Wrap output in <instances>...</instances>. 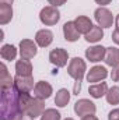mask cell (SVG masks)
Here are the masks:
<instances>
[{
  "mask_svg": "<svg viewBox=\"0 0 119 120\" xmlns=\"http://www.w3.org/2000/svg\"><path fill=\"white\" fill-rule=\"evenodd\" d=\"M16 73L17 75H24V77H30L32 75V64L30 60L21 59L16 63Z\"/></svg>",
  "mask_w": 119,
  "mask_h": 120,
  "instance_id": "obj_15",
  "label": "cell"
},
{
  "mask_svg": "<svg viewBox=\"0 0 119 120\" xmlns=\"http://www.w3.org/2000/svg\"><path fill=\"white\" fill-rule=\"evenodd\" d=\"M38 49H36V45L30 41V39H23L20 42V55H21V59L30 60L32 59L35 55H36Z\"/></svg>",
  "mask_w": 119,
  "mask_h": 120,
  "instance_id": "obj_7",
  "label": "cell"
},
{
  "mask_svg": "<svg viewBox=\"0 0 119 120\" xmlns=\"http://www.w3.org/2000/svg\"><path fill=\"white\" fill-rule=\"evenodd\" d=\"M107 75H108V71H107L105 67H102V66H95V67H92L88 71V74H87V81H88V82H98V81L107 78Z\"/></svg>",
  "mask_w": 119,
  "mask_h": 120,
  "instance_id": "obj_13",
  "label": "cell"
},
{
  "mask_svg": "<svg viewBox=\"0 0 119 120\" xmlns=\"http://www.w3.org/2000/svg\"><path fill=\"white\" fill-rule=\"evenodd\" d=\"M74 24H76V27H77V30L80 34H87L91 31V28L94 27L92 25V22H91V20H90L88 17H86V15H80V17H77L76 20H74Z\"/></svg>",
  "mask_w": 119,
  "mask_h": 120,
  "instance_id": "obj_16",
  "label": "cell"
},
{
  "mask_svg": "<svg viewBox=\"0 0 119 120\" xmlns=\"http://www.w3.org/2000/svg\"><path fill=\"white\" fill-rule=\"evenodd\" d=\"M14 87L23 94H30V91L34 88V78L32 75L24 77V75H16L14 77Z\"/></svg>",
  "mask_w": 119,
  "mask_h": 120,
  "instance_id": "obj_8",
  "label": "cell"
},
{
  "mask_svg": "<svg viewBox=\"0 0 119 120\" xmlns=\"http://www.w3.org/2000/svg\"><path fill=\"white\" fill-rule=\"evenodd\" d=\"M116 27L119 28V14L116 15Z\"/></svg>",
  "mask_w": 119,
  "mask_h": 120,
  "instance_id": "obj_34",
  "label": "cell"
},
{
  "mask_svg": "<svg viewBox=\"0 0 119 120\" xmlns=\"http://www.w3.org/2000/svg\"><path fill=\"white\" fill-rule=\"evenodd\" d=\"M59 18H60L59 10L53 6H46L39 13V20L45 25H55L59 21Z\"/></svg>",
  "mask_w": 119,
  "mask_h": 120,
  "instance_id": "obj_4",
  "label": "cell"
},
{
  "mask_svg": "<svg viewBox=\"0 0 119 120\" xmlns=\"http://www.w3.org/2000/svg\"><path fill=\"white\" fill-rule=\"evenodd\" d=\"M13 1L14 0H0V3H3V4H13Z\"/></svg>",
  "mask_w": 119,
  "mask_h": 120,
  "instance_id": "obj_33",
  "label": "cell"
},
{
  "mask_svg": "<svg viewBox=\"0 0 119 120\" xmlns=\"http://www.w3.org/2000/svg\"><path fill=\"white\" fill-rule=\"evenodd\" d=\"M112 0H95V3L97 4H99V6H107V4H109Z\"/></svg>",
  "mask_w": 119,
  "mask_h": 120,
  "instance_id": "obj_31",
  "label": "cell"
},
{
  "mask_svg": "<svg viewBox=\"0 0 119 120\" xmlns=\"http://www.w3.org/2000/svg\"><path fill=\"white\" fill-rule=\"evenodd\" d=\"M105 53H107V48L92 46L86 50V57L92 63H97V61H101L102 59H105Z\"/></svg>",
  "mask_w": 119,
  "mask_h": 120,
  "instance_id": "obj_11",
  "label": "cell"
},
{
  "mask_svg": "<svg viewBox=\"0 0 119 120\" xmlns=\"http://www.w3.org/2000/svg\"><path fill=\"white\" fill-rule=\"evenodd\" d=\"M94 17H95L97 24L101 28H109V27H112L114 17H112V13L108 8H104V7L97 8L95 13H94Z\"/></svg>",
  "mask_w": 119,
  "mask_h": 120,
  "instance_id": "obj_5",
  "label": "cell"
},
{
  "mask_svg": "<svg viewBox=\"0 0 119 120\" xmlns=\"http://www.w3.org/2000/svg\"><path fill=\"white\" fill-rule=\"evenodd\" d=\"M63 35H64V39L69 42H74L80 38V32L77 30L74 21H67L63 25Z\"/></svg>",
  "mask_w": 119,
  "mask_h": 120,
  "instance_id": "obj_12",
  "label": "cell"
},
{
  "mask_svg": "<svg viewBox=\"0 0 119 120\" xmlns=\"http://www.w3.org/2000/svg\"><path fill=\"white\" fill-rule=\"evenodd\" d=\"M95 110H97L95 103H92L88 99H80V101H77L76 105H74V112H76L79 116H81V117L88 116V115H94Z\"/></svg>",
  "mask_w": 119,
  "mask_h": 120,
  "instance_id": "obj_6",
  "label": "cell"
},
{
  "mask_svg": "<svg viewBox=\"0 0 119 120\" xmlns=\"http://www.w3.org/2000/svg\"><path fill=\"white\" fill-rule=\"evenodd\" d=\"M11 18H13L11 4H3V3H0V24L6 25Z\"/></svg>",
  "mask_w": 119,
  "mask_h": 120,
  "instance_id": "obj_19",
  "label": "cell"
},
{
  "mask_svg": "<svg viewBox=\"0 0 119 120\" xmlns=\"http://www.w3.org/2000/svg\"><path fill=\"white\" fill-rule=\"evenodd\" d=\"M107 92H108V85H107V82H99V84H95V85L88 87V94L92 98H95V99H98V98L107 95Z\"/></svg>",
  "mask_w": 119,
  "mask_h": 120,
  "instance_id": "obj_18",
  "label": "cell"
},
{
  "mask_svg": "<svg viewBox=\"0 0 119 120\" xmlns=\"http://www.w3.org/2000/svg\"><path fill=\"white\" fill-rule=\"evenodd\" d=\"M23 112L35 119L45 112V103L42 99L31 96L30 94H23Z\"/></svg>",
  "mask_w": 119,
  "mask_h": 120,
  "instance_id": "obj_3",
  "label": "cell"
},
{
  "mask_svg": "<svg viewBox=\"0 0 119 120\" xmlns=\"http://www.w3.org/2000/svg\"><path fill=\"white\" fill-rule=\"evenodd\" d=\"M107 102L111 105H118L119 103V87H112L107 92Z\"/></svg>",
  "mask_w": 119,
  "mask_h": 120,
  "instance_id": "obj_24",
  "label": "cell"
},
{
  "mask_svg": "<svg viewBox=\"0 0 119 120\" xmlns=\"http://www.w3.org/2000/svg\"><path fill=\"white\" fill-rule=\"evenodd\" d=\"M111 77H112V81L119 82V66L118 67H114V70L111 73Z\"/></svg>",
  "mask_w": 119,
  "mask_h": 120,
  "instance_id": "obj_27",
  "label": "cell"
},
{
  "mask_svg": "<svg viewBox=\"0 0 119 120\" xmlns=\"http://www.w3.org/2000/svg\"><path fill=\"white\" fill-rule=\"evenodd\" d=\"M1 68V77H0V84H1V88H8V87H13L14 85V78H11V75L8 74L7 71V67L4 64L0 66Z\"/></svg>",
  "mask_w": 119,
  "mask_h": 120,
  "instance_id": "obj_21",
  "label": "cell"
},
{
  "mask_svg": "<svg viewBox=\"0 0 119 120\" xmlns=\"http://www.w3.org/2000/svg\"><path fill=\"white\" fill-rule=\"evenodd\" d=\"M81 120H98V119H97L94 115H88V116H84Z\"/></svg>",
  "mask_w": 119,
  "mask_h": 120,
  "instance_id": "obj_32",
  "label": "cell"
},
{
  "mask_svg": "<svg viewBox=\"0 0 119 120\" xmlns=\"http://www.w3.org/2000/svg\"><path fill=\"white\" fill-rule=\"evenodd\" d=\"M0 55L4 60H14L16 56H17V49L13 45H3V48L0 50Z\"/></svg>",
  "mask_w": 119,
  "mask_h": 120,
  "instance_id": "obj_23",
  "label": "cell"
},
{
  "mask_svg": "<svg viewBox=\"0 0 119 120\" xmlns=\"http://www.w3.org/2000/svg\"><path fill=\"white\" fill-rule=\"evenodd\" d=\"M66 120H74V119H71V117H69V119H66Z\"/></svg>",
  "mask_w": 119,
  "mask_h": 120,
  "instance_id": "obj_35",
  "label": "cell"
},
{
  "mask_svg": "<svg viewBox=\"0 0 119 120\" xmlns=\"http://www.w3.org/2000/svg\"><path fill=\"white\" fill-rule=\"evenodd\" d=\"M108 120H119V109L111 110L109 115H108Z\"/></svg>",
  "mask_w": 119,
  "mask_h": 120,
  "instance_id": "obj_26",
  "label": "cell"
},
{
  "mask_svg": "<svg viewBox=\"0 0 119 120\" xmlns=\"http://www.w3.org/2000/svg\"><path fill=\"white\" fill-rule=\"evenodd\" d=\"M48 1H49V4H52L53 7H59L62 4H64L67 0H48Z\"/></svg>",
  "mask_w": 119,
  "mask_h": 120,
  "instance_id": "obj_28",
  "label": "cell"
},
{
  "mask_svg": "<svg viewBox=\"0 0 119 120\" xmlns=\"http://www.w3.org/2000/svg\"><path fill=\"white\" fill-rule=\"evenodd\" d=\"M41 120H60V113L55 109H46L41 115Z\"/></svg>",
  "mask_w": 119,
  "mask_h": 120,
  "instance_id": "obj_25",
  "label": "cell"
},
{
  "mask_svg": "<svg viewBox=\"0 0 119 120\" xmlns=\"http://www.w3.org/2000/svg\"><path fill=\"white\" fill-rule=\"evenodd\" d=\"M69 101H70V94H69V91L64 90V88H62L56 92V98H55V103L59 106V108H64L67 103H69Z\"/></svg>",
  "mask_w": 119,
  "mask_h": 120,
  "instance_id": "obj_22",
  "label": "cell"
},
{
  "mask_svg": "<svg viewBox=\"0 0 119 120\" xmlns=\"http://www.w3.org/2000/svg\"><path fill=\"white\" fill-rule=\"evenodd\" d=\"M23 112V92L14 85L8 88H1V120H14Z\"/></svg>",
  "mask_w": 119,
  "mask_h": 120,
  "instance_id": "obj_1",
  "label": "cell"
},
{
  "mask_svg": "<svg viewBox=\"0 0 119 120\" xmlns=\"http://www.w3.org/2000/svg\"><path fill=\"white\" fill-rule=\"evenodd\" d=\"M52 95V85L46 81H38L34 87V96L38 99H48Z\"/></svg>",
  "mask_w": 119,
  "mask_h": 120,
  "instance_id": "obj_10",
  "label": "cell"
},
{
  "mask_svg": "<svg viewBox=\"0 0 119 120\" xmlns=\"http://www.w3.org/2000/svg\"><path fill=\"white\" fill-rule=\"evenodd\" d=\"M86 61L80 57H74V59L70 60L69 63V67H67V73L70 77L74 78V88H73V94L79 95L80 91H81V81H83V77H84V73H86Z\"/></svg>",
  "mask_w": 119,
  "mask_h": 120,
  "instance_id": "obj_2",
  "label": "cell"
},
{
  "mask_svg": "<svg viewBox=\"0 0 119 120\" xmlns=\"http://www.w3.org/2000/svg\"><path fill=\"white\" fill-rule=\"evenodd\" d=\"M105 63L111 67H118L119 66V49L118 48H107L105 53Z\"/></svg>",
  "mask_w": 119,
  "mask_h": 120,
  "instance_id": "obj_17",
  "label": "cell"
},
{
  "mask_svg": "<svg viewBox=\"0 0 119 120\" xmlns=\"http://www.w3.org/2000/svg\"><path fill=\"white\" fill-rule=\"evenodd\" d=\"M67 59H69L67 52H66L64 49H60V48L51 50V53H49V60H51V63L55 64L56 67H64V66L67 64Z\"/></svg>",
  "mask_w": 119,
  "mask_h": 120,
  "instance_id": "obj_9",
  "label": "cell"
},
{
  "mask_svg": "<svg viewBox=\"0 0 119 120\" xmlns=\"http://www.w3.org/2000/svg\"><path fill=\"white\" fill-rule=\"evenodd\" d=\"M52 41H53V34L49 30H41V31H38L36 35H35V42L41 48L49 46L52 43Z\"/></svg>",
  "mask_w": 119,
  "mask_h": 120,
  "instance_id": "obj_14",
  "label": "cell"
},
{
  "mask_svg": "<svg viewBox=\"0 0 119 120\" xmlns=\"http://www.w3.org/2000/svg\"><path fill=\"white\" fill-rule=\"evenodd\" d=\"M112 41H114L116 45H119V28H116V30L114 31V34H112Z\"/></svg>",
  "mask_w": 119,
  "mask_h": 120,
  "instance_id": "obj_29",
  "label": "cell"
},
{
  "mask_svg": "<svg viewBox=\"0 0 119 120\" xmlns=\"http://www.w3.org/2000/svg\"><path fill=\"white\" fill-rule=\"evenodd\" d=\"M14 120H34V117H31V116H28L27 113H21L17 119H14Z\"/></svg>",
  "mask_w": 119,
  "mask_h": 120,
  "instance_id": "obj_30",
  "label": "cell"
},
{
  "mask_svg": "<svg viewBox=\"0 0 119 120\" xmlns=\"http://www.w3.org/2000/svg\"><path fill=\"white\" fill-rule=\"evenodd\" d=\"M104 38V31L102 28L99 27V25H97V27H92L90 32L86 34V41L87 42H98V41H101Z\"/></svg>",
  "mask_w": 119,
  "mask_h": 120,
  "instance_id": "obj_20",
  "label": "cell"
}]
</instances>
